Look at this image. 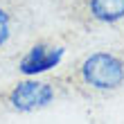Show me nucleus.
Returning <instances> with one entry per match:
<instances>
[{
  "mask_svg": "<svg viewBox=\"0 0 124 124\" xmlns=\"http://www.w3.org/2000/svg\"><path fill=\"white\" fill-rule=\"evenodd\" d=\"M81 79L97 90H113L124 81V61L111 52H95L81 63Z\"/></svg>",
  "mask_w": 124,
  "mask_h": 124,
  "instance_id": "f257e3e1",
  "label": "nucleus"
},
{
  "mask_svg": "<svg viewBox=\"0 0 124 124\" xmlns=\"http://www.w3.org/2000/svg\"><path fill=\"white\" fill-rule=\"evenodd\" d=\"M88 11L99 23H117L124 18V0H88Z\"/></svg>",
  "mask_w": 124,
  "mask_h": 124,
  "instance_id": "20e7f679",
  "label": "nucleus"
},
{
  "mask_svg": "<svg viewBox=\"0 0 124 124\" xmlns=\"http://www.w3.org/2000/svg\"><path fill=\"white\" fill-rule=\"evenodd\" d=\"M54 97V90L52 86L45 84V81H20L16 88L9 93V104L16 108V111H23V113H30L36 111V108H43L47 106Z\"/></svg>",
  "mask_w": 124,
  "mask_h": 124,
  "instance_id": "f03ea898",
  "label": "nucleus"
},
{
  "mask_svg": "<svg viewBox=\"0 0 124 124\" xmlns=\"http://www.w3.org/2000/svg\"><path fill=\"white\" fill-rule=\"evenodd\" d=\"M9 34H11V14L5 7H0V47L7 43Z\"/></svg>",
  "mask_w": 124,
  "mask_h": 124,
  "instance_id": "39448f33",
  "label": "nucleus"
},
{
  "mask_svg": "<svg viewBox=\"0 0 124 124\" xmlns=\"http://www.w3.org/2000/svg\"><path fill=\"white\" fill-rule=\"evenodd\" d=\"M65 50L63 47H54V45H47V43H39L34 45L30 52H27L18 63V70L23 75H39V72H45L54 65H59L63 59Z\"/></svg>",
  "mask_w": 124,
  "mask_h": 124,
  "instance_id": "7ed1b4c3",
  "label": "nucleus"
}]
</instances>
